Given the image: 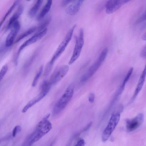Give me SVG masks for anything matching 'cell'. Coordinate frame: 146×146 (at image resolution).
Here are the masks:
<instances>
[{"label":"cell","instance_id":"cell-1","mask_svg":"<svg viewBox=\"0 0 146 146\" xmlns=\"http://www.w3.org/2000/svg\"><path fill=\"white\" fill-rule=\"evenodd\" d=\"M49 116L50 114H47L38 123L34 130L25 139L23 145H32L51 130L52 126L48 119Z\"/></svg>","mask_w":146,"mask_h":146},{"label":"cell","instance_id":"cell-2","mask_svg":"<svg viewBox=\"0 0 146 146\" xmlns=\"http://www.w3.org/2000/svg\"><path fill=\"white\" fill-rule=\"evenodd\" d=\"M74 88L73 83H71L68 86L54 106L53 111L54 115L59 113L65 108L73 95Z\"/></svg>","mask_w":146,"mask_h":146},{"label":"cell","instance_id":"cell-3","mask_svg":"<svg viewBox=\"0 0 146 146\" xmlns=\"http://www.w3.org/2000/svg\"><path fill=\"white\" fill-rule=\"evenodd\" d=\"M108 49L104 48L96 61L82 76L80 81L84 82L89 79L94 74L104 61L108 53Z\"/></svg>","mask_w":146,"mask_h":146},{"label":"cell","instance_id":"cell-4","mask_svg":"<svg viewBox=\"0 0 146 146\" xmlns=\"http://www.w3.org/2000/svg\"><path fill=\"white\" fill-rule=\"evenodd\" d=\"M51 85L49 81H44L40 86V91L39 94L25 106L22 109V112H26L29 108L42 99L49 92Z\"/></svg>","mask_w":146,"mask_h":146},{"label":"cell","instance_id":"cell-5","mask_svg":"<svg viewBox=\"0 0 146 146\" xmlns=\"http://www.w3.org/2000/svg\"><path fill=\"white\" fill-rule=\"evenodd\" d=\"M76 26V25H74L69 29L65 37L59 45L50 61L49 62L51 65L53 64L55 61L64 51L72 38L74 30Z\"/></svg>","mask_w":146,"mask_h":146},{"label":"cell","instance_id":"cell-6","mask_svg":"<svg viewBox=\"0 0 146 146\" xmlns=\"http://www.w3.org/2000/svg\"><path fill=\"white\" fill-rule=\"evenodd\" d=\"M120 117V114L119 112L114 113L112 115L102 135V139L103 142L107 141L110 137L119 123Z\"/></svg>","mask_w":146,"mask_h":146},{"label":"cell","instance_id":"cell-7","mask_svg":"<svg viewBox=\"0 0 146 146\" xmlns=\"http://www.w3.org/2000/svg\"><path fill=\"white\" fill-rule=\"evenodd\" d=\"M84 43V31L82 28L80 30L79 36L76 38V44L72 56L68 62L69 64L73 63L79 57Z\"/></svg>","mask_w":146,"mask_h":146},{"label":"cell","instance_id":"cell-8","mask_svg":"<svg viewBox=\"0 0 146 146\" xmlns=\"http://www.w3.org/2000/svg\"><path fill=\"white\" fill-rule=\"evenodd\" d=\"M69 69V66L65 65L58 68L54 70L49 81L51 85H54L60 80L66 74Z\"/></svg>","mask_w":146,"mask_h":146},{"label":"cell","instance_id":"cell-9","mask_svg":"<svg viewBox=\"0 0 146 146\" xmlns=\"http://www.w3.org/2000/svg\"><path fill=\"white\" fill-rule=\"evenodd\" d=\"M144 116L140 113L131 119L127 120L126 122V128L128 132L133 131L138 128L143 121Z\"/></svg>","mask_w":146,"mask_h":146},{"label":"cell","instance_id":"cell-10","mask_svg":"<svg viewBox=\"0 0 146 146\" xmlns=\"http://www.w3.org/2000/svg\"><path fill=\"white\" fill-rule=\"evenodd\" d=\"M47 29L46 28L37 33L27 40L20 46L18 51L17 59L21 51L25 47L31 44L34 43L40 40L46 33Z\"/></svg>","mask_w":146,"mask_h":146},{"label":"cell","instance_id":"cell-11","mask_svg":"<svg viewBox=\"0 0 146 146\" xmlns=\"http://www.w3.org/2000/svg\"><path fill=\"white\" fill-rule=\"evenodd\" d=\"M20 29V24L17 20L13 24L11 30L6 38L5 44L6 47H10L13 44L15 37Z\"/></svg>","mask_w":146,"mask_h":146},{"label":"cell","instance_id":"cell-12","mask_svg":"<svg viewBox=\"0 0 146 146\" xmlns=\"http://www.w3.org/2000/svg\"><path fill=\"white\" fill-rule=\"evenodd\" d=\"M122 5L120 0H108L105 5L106 12L108 14L113 13Z\"/></svg>","mask_w":146,"mask_h":146},{"label":"cell","instance_id":"cell-13","mask_svg":"<svg viewBox=\"0 0 146 146\" xmlns=\"http://www.w3.org/2000/svg\"><path fill=\"white\" fill-rule=\"evenodd\" d=\"M146 77V64L139 78L133 96V99H134L136 97L141 90L144 85Z\"/></svg>","mask_w":146,"mask_h":146},{"label":"cell","instance_id":"cell-14","mask_svg":"<svg viewBox=\"0 0 146 146\" xmlns=\"http://www.w3.org/2000/svg\"><path fill=\"white\" fill-rule=\"evenodd\" d=\"M23 6H20L10 18L7 26V29H9L11 27L13 23L16 21L21 15L23 11Z\"/></svg>","mask_w":146,"mask_h":146},{"label":"cell","instance_id":"cell-15","mask_svg":"<svg viewBox=\"0 0 146 146\" xmlns=\"http://www.w3.org/2000/svg\"><path fill=\"white\" fill-rule=\"evenodd\" d=\"M52 0H47V2L37 16L38 21L41 20L49 12L52 3Z\"/></svg>","mask_w":146,"mask_h":146},{"label":"cell","instance_id":"cell-16","mask_svg":"<svg viewBox=\"0 0 146 146\" xmlns=\"http://www.w3.org/2000/svg\"><path fill=\"white\" fill-rule=\"evenodd\" d=\"M81 4L77 1L76 3L72 4L66 9V12L70 15H74L78 12Z\"/></svg>","mask_w":146,"mask_h":146},{"label":"cell","instance_id":"cell-17","mask_svg":"<svg viewBox=\"0 0 146 146\" xmlns=\"http://www.w3.org/2000/svg\"><path fill=\"white\" fill-rule=\"evenodd\" d=\"M43 0H37L35 4L31 9L29 12V16L32 18L36 14L41 5Z\"/></svg>","mask_w":146,"mask_h":146},{"label":"cell","instance_id":"cell-18","mask_svg":"<svg viewBox=\"0 0 146 146\" xmlns=\"http://www.w3.org/2000/svg\"><path fill=\"white\" fill-rule=\"evenodd\" d=\"M37 28L36 27H32L22 33L20 35L17 39L15 41V43H17L25 38L31 35L36 30Z\"/></svg>","mask_w":146,"mask_h":146},{"label":"cell","instance_id":"cell-19","mask_svg":"<svg viewBox=\"0 0 146 146\" xmlns=\"http://www.w3.org/2000/svg\"><path fill=\"white\" fill-rule=\"evenodd\" d=\"M21 0H15L12 5L9 9L7 12L6 13L5 15L4 16V17L1 20L0 23V25L1 26L2 25L8 15L13 11V9L15 8V7L18 5V4H19Z\"/></svg>","mask_w":146,"mask_h":146},{"label":"cell","instance_id":"cell-20","mask_svg":"<svg viewBox=\"0 0 146 146\" xmlns=\"http://www.w3.org/2000/svg\"><path fill=\"white\" fill-rule=\"evenodd\" d=\"M43 70V67L42 66H41L33 79L32 84V86L33 87H35L37 85L39 78Z\"/></svg>","mask_w":146,"mask_h":146},{"label":"cell","instance_id":"cell-21","mask_svg":"<svg viewBox=\"0 0 146 146\" xmlns=\"http://www.w3.org/2000/svg\"><path fill=\"white\" fill-rule=\"evenodd\" d=\"M51 20V18L48 17L44 20L40 24L38 27V31H41L45 28L50 23Z\"/></svg>","mask_w":146,"mask_h":146},{"label":"cell","instance_id":"cell-22","mask_svg":"<svg viewBox=\"0 0 146 146\" xmlns=\"http://www.w3.org/2000/svg\"><path fill=\"white\" fill-rule=\"evenodd\" d=\"M133 70V67L130 68L128 71L126 75L125 76L123 82L121 84V85L124 87H125V85L128 81L129 79Z\"/></svg>","mask_w":146,"mask_h":146},{"label":"cell","instance_id":"cell-23","mask_svg":"<svg viewBox=\"0 0 146 146\" xmlns=\"http://www.w3.org/2000/svg\"><path fill=\"white\" fill-rule=\"evenodd\" d=\"M8 69V66L7 64L4 65L2 67L0 73V81L3 78L7 73Z\"/></svg>","mask_w":146,"mask_h":146},{"label":"cell","instance_id":"cell-24","mask_svg":"<svg viewBox=\"0 0 146 146\" xmlns=\"http://www.w3.org/2000/svg\"><path fill=\"white\" fill-rule=\"evenodd\" d=\"M22 130V127L20 125L15 126L13 129L12 133V136L15 137L17 134L20 132Z\"/></svg>","mask_w":146,"mask_h":146},{"label":"cell","instance_id":"cell-25","mask_svg":"<svg viewBox=\"0 0 146 146\" xmlns=\"http://www.w3.org/2000/svg\"><path fill=\"white\" fill-rule=\"evenodd\" d=\"M146 20V9L141 15L137 21V23H140Z\"/></svg>","mask_w":146,"mask_h":146},{"label":"cell","instance_id":"cell-26","mask_svg":"<svg viewBox=\"0 0 146 146\" xmlns=\"http://www.w3.org/2000/svg\"><path fill=\"white\" fill-rule=\"evenodd\" d=\"M95 95L94 93H91L90 94L88 97V100L91 103H93L95 100Z\"/></svg>","mask_w":146,"mask_h":146},{"label":"cell","instance_id":"cell-27","mask_svg":"<svg viewBox=\"0 0 146 146\" xmlns=\"http://www.w3.org/2000/svg\"><path fill=\"white\" fill-rule=\"evenodd\" d=\"M85 142L84 140L82 139H80L77 142L75 146H83L85 145Z\"/></svg>","mask_w":146,"mask_h":146},{"label":"cell","instance_id":"cell-28","mask_svg":"<svg viewBox=\"0 0 146 146\" xmlns=\"http://www.w3.org/2000/svg\"><path fill=\"white\" fill-rule=\"evenodd\" d=\"M74 0H62V5L63 6H65Z\"/></svg>","mask_w":146,"mask_h":146},{"label":"cell","instance_id":"cell-29","mask_svg":"<svg viewBox=\"0 0 146 146\" xmlns=\"http://www.w3.org/2000/svg\"><path fill=\"white\" fill-rule=\"evenodd\" d=\"M141 55L143 57H146V45L143 49L141 52Z\"/></svg>","mask_w":146,"mask_h":146},{"label":"cell","instance_id":"cell-30","mask_svg":"<svg viewBox=\"0 0 146 146\" xmlns=\"http://www.w3.org/2000/svg\"><path fill=\"white\" fill-rule=\"evenodd\" d=\"M131 0H120L122 5L129 2Z\"/></svg>","mask_w":146,"mask_h":146},{"label":"cell","instance_id":"cell-31","mask_svg":"<svg viewBox=\"0 0 146 146\" xmlns=\"http://www.w3.org/2000/svg\"><path fill=\"white\" fill-rule=\"evenodd\" d=\"M142 38L144 40H146V31L142 36Z\"/></svg>","mask_w":146,"mask_h":146},{"label":"cell","instance_id":"cell-32","mask_svg":"<svg viewBox=\"0 0 146 146\" xmlns=\"http://www.w3.org/2000/svg\"><path fill=\"white\" fill-rule=\"evenodd\" d=\"M85 0H78L77 1L81 4H82Z\"/></svg>","mask_w":146,"mask_h":146},{"label":"cell","instance_id":"cell-33","mask_svg":"<svg viewBox=\"0 0 146 146\" xmlns=\"http://www.w3.org/2000/svg\"><path fill=\"white\" fill-rule=\"evenodd\" d=\"M28 0V1H29V0Z\"/></svg>","mask_w":146,"mask_h":146}]
</instances>
